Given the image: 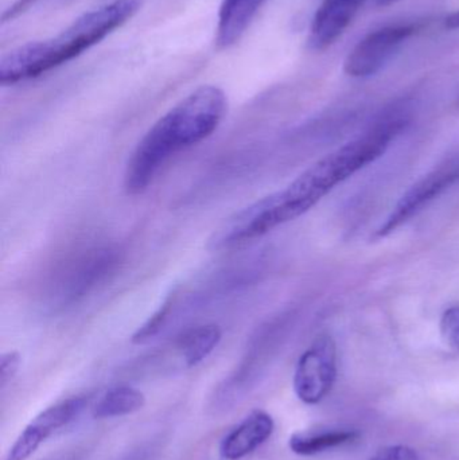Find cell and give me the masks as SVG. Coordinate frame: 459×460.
<instances>
[{
	"instance_id": "obj_1",
	"label": "cell",
	"mask_w": 459,
	"mask_h": 460,
	"mask_svg": "<svg viewBox=\"0 0 459 460\" xmlns=\"http://www.w3.org/2000/svg\"><path fill=\"white\" fill-rule=\"evenodd\" d=\"M406 120L393 116L337 148L296 177L287 188L263 197L226 218L213 233L215 251L236 248L304 216L348 178L374 164L401 134Z\"/></svg>"
},
{
	"instance_id": "obj_2",
	"label": "cell",
	"mask_w": 459,
	"mask_h": 460,
	"mask_svg": "<svg viewBox=\"0 0 459 460\" xmlns=\"http://www.w3.org/2000/svg\"><path fill=\"white\" fill-rule=\"evenodd\" d=\"M228 110L225 92L202 85L164 113L140 139L124 174L127 193L147 190L162 167L181 151L212 137Z\"/></svg>"
},
{
	"instance_id": "obj_3",
	"label": "cell",
	"mask_w": 459,
	"mask_h": 460,
	"mask_svg": "<svg viewBox=\"0 0 459 460\" xmlns=\"http://www.w3.org/2000/svg\"><path fill=\"white\" fill-rule=\"evenodd\" d=\"M143 0H110L84 13L58 34L31 40L0 59V84L15 85L62 66L131 21Z\"/></svg>"
},
{
	"instance_id": "obj_4",
	"label": "cell",
	"mask_w": 459,
	"mask_h": 460,
	"mask_svg": "<svg viewBox=\"0 0 459 460\" xmlns=\"http://www.w3.org/2000/svg\"><path fill=\"white\" fill-rule=\"evenodd\" d=\"M419 29V23H398L369 32L348 54L345 73L356 78L376 75Z\"/></svg>"
},
{
	"instance_id": "obj_5",
	"label": "cell",
	"mask_w": 459,
	"mask_h": 460,
	"mask_svg": "<svg viewBox=\"0 0 459 460\" xmlns=\"http://www.w3.org/2000/svg\"><path fill=\"white\" fill-rule=\"evenodd\" d=\"M336 378V343L329 335H322L299 358L294 375V391L302 402L315 405L331 394Z\"/></svg>"
},
{
	"instance_id": "obj_6",
	"label": "cell",
	"mask_w": 459,
	"mask_h": 460,
	"mask_svg": "<svg viewBox=\"0 0 459 460\" xmlns=\"http://www.w3.org/2000/svg\"><path fill=\"white\" fill-rule=\"evenodd\" d=\"M457 181H459V161L449 162L418 181L399 199L398 204L388 216L387 221L377 230L376 237H387L388 234L401 228L410 218L425 209L430 202L441 196Z\"/></svg>"
},
{
	"instance_id": "obj_7",
	"label": "cell",
	"mask_w": 459,
	"mask_h": 460,
	"mask_svg": "<svg viewBox=\"0 0 459 460\" xmlns=\"http://www.w3.org/2000/svg\"><path fill=\"white\" fill-rule=\"evenodd\" d=\"M84 397H72L35 416L21 432L4 460H27L58 429L72 423L85 408Z\"/></svg>"
},
{
	"instance_id": "obj_8",
	"label": "cell",
	"mask_w": 459,
	"mask_h": 460,
	"mask_svg": "<svg viewBox=\"0 0 459 460\" xmlns=\"http://www.w3.org/2000/svg\"><path fill=\"white\" fill-rule=\"evenodd\" d=\"M366 0H323L313 18L309 48L322 51L331 48L352 23Z\"/></svg>"
},
{
	"instance_id": "obj_9",
	"label": "cell",
	"mask_w": 459,
	"mask_h": 460,
	"mask_svg": "<svg viewBox=\"0 0 459 460\" xmlns=\"http://www.w3.org/2000/svg\"><path fill=\"white\" fill-rule=\"evenodd\" d=\"M274 419L264 411H253L236 429H232L220 446L224 460H242L258 450L274 434Z\"/></svg>"
},
{
	"instance_id": "obj_10",
	"label": "cell",
	"mask_w": 459,
	"mask_h": 460,
	"mask_svg": "<svg viewBox=\"0 0 459 460\" xmlns=\"http://www.w3.org/2000/svg\"><path fill=\"white\" fill-rule=\"evenodd\" d=\"M267 0H223L218 11L215 43L218 50L236 45Z\"/></svg>"
},
{
	"instance_id": "obj_11",
	"label": "cell",
	"mask_w": 459,
	"mask_h": 460,
	"mask_svg": "<svg viewBox=\"0 0 459 460\" xmlns=\"http://www.w3.org/2000/svg\"><path fill=\"white\" fill-rule=\"evenodd\" d=\"M358 434L353 429L298 432L288 440V447L299 456H314L355 442Z\"/></svg>"
},
{
	"instance_id": "obj_12",
	"label": "cell",
	"mask_w": 459,
	"mask_h": 460,
	"mask_svg": "<svg viewBox=\"0 0 459 460\" xmlns=\"http://www.w3.org/2000/svg\"><path fill=\"white\" fill-rule=\"evenodd\" d=\"M223 332L217 324L194 327L178 341V350L186 367H194L204 362L220 345Z\"/></svg>"
},
{
	"instance_id": "obj_13",
	"label": "cell",
	"mask_w": 459,
	"mask_h": 460,
	"mask_svg": "<svg viewBox=\"0 0 459 460\" xmlns=\"http://www.w3.org/2000/svg\"><path fill=\"white\" fill-rule=\"evenodd\" d=\"M146 396L134 386L120 385L110 389L93 408V418H123L139 412L145 408Z\"/></svg>"
},
{
	"instance_id": "obj_14",
	"label": "cell",
	"mask_w": 459,
	"mask_h": 460,
	"mask_svg": "<svg viewBox=\"0 0 459 460\" xmlns=\"http://www.w3.org/2000/svg\"><path fill=\"white\" fill-rule=\"evenodd\" d=\"M442 342L452 353H459V305L445 311L439 323Z\"/></svg>"
},
{
	"instance_id": "obj_15",
	"label": "cell",
	"mask_w": 459,
	"mask_h": 460,
	"mask_svg": "<svg viewBox=\"0 0 459 460\" xmlns=\"http://www.w3.org/2000/svg\"><path fill=\"white\" fill-rule=\"evenodd\" d=\"M22 358L18 351H7L0 357V388H5L8 383L15 377L21 367Z\"/></svg>"
},
{
	"instance_id": "obj_16",
	"label": "cell",
	"mask_w": 459,
	"mask_h": 460,
	"mask_svg": "<svg viewBox=\"0 0 459 460\" xmlns=\"http://www.w3.org/2000/svg\"><path fill=\"white\" fill-rule=\"evenodd\" d=\"M369 460H420V456L409 446L396 445L382 448Z\"/></svg>"
},
{
	"instance_id": "obj_17",
	"label": "cell",
	"mask_w": 459,
	"mask_h": 460,
	"mask_svg": "<svg viewBox=\"0 0 459 460\" xmlns=\"http://www.w3.org/2000/svg\"><path fill=\"white\" fill-rule=\"evenodd\" d=\"M446 27L450 30L459 29V10L453 13L449 18H446Z\"/></svg>"
},
{
	"instance_id": "obj_18",
	"label": "cell",
	"mask_w": 459,
	"mask_h": 460,
	"mask_svg": "<svg viewBox=\"0 0 459 460\" xmlns=\"http://www.w3.org/2000/svg\"><path fill=\"white\" fill-rule=\"evenodd\" d=\"M396 2H399V0H377V5H380V7H385V5H391Z\"/></svg>"
}]
</instances>
